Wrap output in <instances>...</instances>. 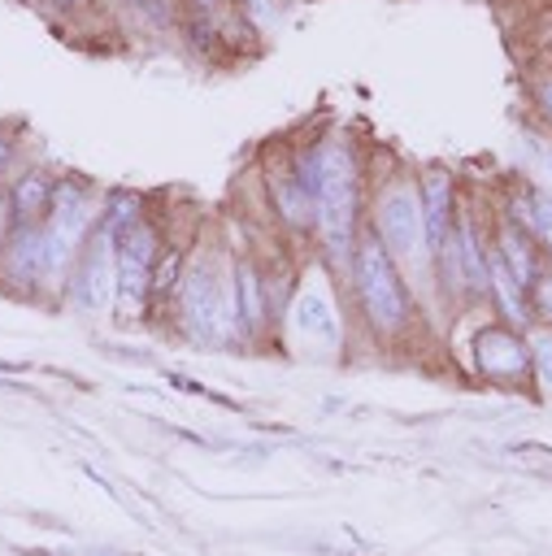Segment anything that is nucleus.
Segmentation results:
<instances>
[{"instance_id": "10", "label": "nucleus", "mask_w": 552, "mask_h": 556, "mask_svg": "<svg viewBox=\"0 0 552 556\" xmlns=\"http://www.w3.org/2000/svg\"><path fill=\"white\" fill-rule=\"evenodd\" d=\"M478 369L495 382H513L530 369V348L509 326H491L478 334Z\"/></svg>"}, {"instance_id": "6", "label": "nucleus", "mask_w": 552, "mask_h": 556, "mask_svg": "<svg viewBox=\"0 0 552 556\" xmlns=\"http://www.w3.org/2000/svg\"><path fill=\"white\" fill-rule=\"evenodd\" d=\"M156 230L152 222H130L117 243H113V261H117V295L113 304L122 308V317H139L148 308L152 295V261H156Z\"/></svg>"}, {"instance_id": "2", "label": "nucleus", "mask_w": 552, "mask_h": 556, "mask_svg": "<svg viewBox=\"0 0 552 556\" xmlns=\"http://www.w3.org/2000/svg\"><path fill=\"white\" fill-rule=\"evenodd\" d=\"M348 269H352V287H356V304H361L365 321L378 334H400L413 317L409 313V291L400 282V269H396L391 252L374 239V230L352 243Z\"/></svg>"}, {"instance_id": "16", "label": "nucleus", "mask_w": 552, "mask_h": 556, "mask_svg": "<svg viewBox=\"0 0 552 556\" xmlns=\"http://www.w3.org/2000/svg\"><path fill=\"white\" fill-rule=\"evenodd\" d=\"M530 361H535L539 378L552 387V334H539V339L530 343Z\"/></svg>"}, {"instance_id": "4", "label": "nucleus", "mask_w": 552, "mask_h": 556, "mask_svg": "<svg viewBox=\"0 0 552 556\" xmlns=\"http://www.w3.org/2000/svg\"><path fill=\"white\" fill-rule=\"evenodd\" d=\"M374 239L391 252V261L417 265V256L426 252V226H422L417 182L400 178V182H387L378 191V200H374Z\"/></svg>"}, {"instance_id": "1", "label": "nucleus", "mask_w": 552, "mask_h": 556, "mask_svg": "<svg viewBox=\"0 0 552 556\" xmlns=\"http://www.w3.org/2000/svg\"><path fill=\"white\" fill-rule=\"evenodd\" d=\"M313 226L335 256H352V222H356V156L343 139H322L313 148Z\"/></svg>"}, {"instance_id": "12", "label": "nucleus", "mask_w": 552, "mask_h": 556, "mask_svg": "<svg viewBox=\"0 0 552 556\" xmlns=\"http://www.w3.org/2000/svg\"><path fill=\"white\" fill-rule=\"evenodd\" d=\"M235 313H239V334H252L256 326H265V278L252 265H235Z\"/></svg>"}, {"instance_id": "9", "label": "nucleus", "mask_w": 552, "mask_h": 556, "mask_svg": "<svg viewBox=\"0 0 552 556\" xmlns=\"http://www.w3.org/2000/svg\"><path fill=\"white\" fill-rule=\"evenodd\" d=\"M417 200H422V226H426V252L430 256H439L448 243H452V235H456V226H452V174H443V169H426L422 178H417Z\"/></svg>"}, {"instance_id": "8", "label": "nucleus", "mask_w": 552, "mask_h": 556, "mask_svg": "<svg viewBox=\"0 0 552 556\" xmlns=\"http://www.w3.org/2000/svg\"><path fill=\"white\" fill-rule=\"evenodd\" d=\"M291 321H296V330H300L313 348H322V352L339 348L343 321H339V308H335V295H330L326 282H304V287H300V295H296V304H291Z\"/></svg>"}, {"instance_id": "19", "label": "nucleus", "mask_w": 552, "mask_h": 556, "mask_svg": "<svg viewBox=\"0 0 552 556\" xmlns=\"http://www.w3.org/2000/svg\"><path fill=\"white\" fill-rule=\"evenodd\" d=\"M9 161H13V135H9V130H0V182H4Z\"/></svg>"}, {"instance_id": "5", "label": "nucleus", "mask_w": 552, "mask_h": 556, "mask_svg": "<svg viewBox=\"0 0 552 556\" xmlns=\"http://www.w3.org/2000/svg\"><path fill=\"white\" fill-rule=\"evenodd\" d=\"M113 243L117 235L109 226L96 222V230L87 235L74 269H70V282H65V295L78 313L87 317H100L113 308V295H117V261H113Z\"/></svg>"}, {"instance_id": "18", "label": "nucleus", "mask_w": 552, "mask_h": 556, "mask_svg": "<svg viewBox=\"0 0 552 556\" xmlns=\"http://www.w3.org/2000/svg\"><path fill=\"white\" fill-rule=\"evenodd\" d=\"M13 204H9V182H0V248L9 243V235H13Z\"/></svg>"}, {"instance_id": "21", "label": "nucleus", "mask_w": 552, "mask_h": 556, "mask_svg": "<svg viewBox=\"0 0 552 556\" xmlns=\"http://www.w3.org/2000/svg\"><path fill=\"white\" fill-rule=\"evenodd\" d=\"M191 4H196V9H200V13H217V9H222V4H226V0H191Z\"/></svg>"}, {"instance_id": "17", "label": "nucleus", "mask_w": 552, "mask_h": 556, "mask_svg": "<svg viewBox=\"0 0 552 556\" xmlns=\"http://www.w3.org/2000/svg\"><path fill=\"white\" fill-rule=\"evenodd\" d=\"M530 291H535V313L552 317V274H535Z\"/></svg>"}, {"instance_id": "14", "label": "nucleus", "mask_w": 552, "mask_h": 556, "mask_svg": "<svg viewBox=\"0 0 552 556\" xmlns=\"http://www.w3.org/2000/svg\"><path fill=\"white\" fill-rule=\"evenodd\" d=\"M495 256L504 261V269L513 274V282H517L522 291L535 282V252H530V243H526V235H522L517 226H504V230H500Z\"/></svg>"}, {"instance_id": "22", "label": "nucleus", "mask_w": 552, "mask_h": 556, "mask_svg": "<svg viewBox=\"0 0 552 556\" xmlns=\"http://www.w3.org/2000/svg\"><path fill=\"white\" fill-rule=\"evenodd\" d=\"M52 4H57V9H74L78 0H52Z\"/></svg>"}, {"instance_id": "7", "label": "nucleus", "mask_w": 552, "mask_h": 556, "mask_svg": "<svg viewBox=\"0 0 552 556\" xmlns=\"http://www.w3.org/2000/svg\"><path fill=\"white\" fill-rule=\"evenodd\" d=\"M0 282L35 295L43 291V222L39 226H13L9 243L0 248Z\"/></svg>"}, {"instance_id": "3", "label": "nucleus", "mask_w": 552, "mask_h": 556, "mask_svg": "<svg viewBox=\"0 0 552 556\" xmlns=\"http://www.w3.org/2000/svg\"><path fill=\"white\" fill-rule=\"evenodd\" d=\"M178 313H183V330L200 343H217L239 334V313H235V278L222 282L217 265H209L204 256L183 274L178 282Z\"/></svg>"}, {"instance_id": "11", "label": "nucleus", "mask_w": 552, "mask_h": 556, "mask_svg": "<svg viewBox=\"0 0 552 556\" xmlns=\"http://www.w3.org/2000/svg\"><path fill=\"white\" fill-rule=\"evenodd\" d=\"M52 187L57 178H48L43 169H22L13 182H9V204H13V222L17 226H39L48 217V204H52Z\"/></svg>"}, {"instance_id": "13", "label": "nucleus", "mask_w": 552, "mask_h": 556, "mask_svg": "<svg viewBox=\"0 0 552 556\" xmlns=\"http://www.w3.org/2000/svg\"><path fill=\"white\" fill-rule=\"evenodd\" d=\"M269 191H274L278 217H283L291 230H309V226H313V195L300 187L296 169H283L278 178H269Z\"/></svg>"}, {"instance_id": "20", "label": "nucleus", "mask_w": 552, "mask_h": 556, "mask_svg": "<svg viewBox=\"0 0 552 556\" xmlns=\"http://www.w3.org/2000/svg\"><path fill=\"white\" fill-rule=\"evenodd\" d=\"M535 104L543 109V117H552V78H548V83H539V91H535Z\"/></svg>"}, {"instance_id": "15", "label": "nucleus", "mask_w": 552, "mask_h": 556, "mask_svg": "<svg viewBox=\"0 0 552 556\" xmlns=\"http://www.w3.org/2000/svg\"><path fill=\"white\" fill-rule=\"evenodd\" d=\"M487 287L495 291V300H500V308H504V317L509 321H522L526 317V300H522V287L513 282V274L504 269V261L491 252V261H487Z\"/></svg>"}]
</instances>
